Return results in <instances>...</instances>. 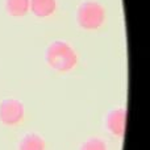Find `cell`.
Returning a JSON list of instances; mask_svg holds the SVG:
<instances>
[{"instance_id": "1", "label": "cell", "mask_w": 150, "mask_h": 150, "mask_svg": "<svg viewBox=\"0 0 150 150\" xmlns=\"http://www.w3.org/2000/svg\"><path fill=\"white\" fill-rule=\"evenodd\" d=\"M46 63L58 73H69L78 65V54L75 49L63 40L50 42L45 52Z\"/></svg>"}, {"instance_id": "2", "label": "cell", "mask_w": 150, "mask_h": 150, "mask_svg": "<svg viewBox=\"0 0 150 150\" xmlns=\"http://www.w3.org/2000/svg\"><path fill=\"white\" fill-rule=\"evenodd\" d=\"M105 21V9L98 1H83L76 9V23L86 30L99 29Z\"/></svg>"}, {"instance_id": "3", "label": "cell", "mask_w": 150, "mask_h": 150, "mask_svg": "<svg viewBox=\"0 0 150 150\" xmlns=\"http://www.w3.org/2000/svg\"><path fill=\"white\" fill-rule=\"evenodd\" d=\"M25 107L16 98H5L0 101V122L5 127H16L24 120Z\"/></svg>"}, {"instance_id": "4", "label": "cell", "mask_w": 150, "mask_h": 150, "mask_svg": "<svg viewBox=\"0 0 150 150\" xmlns=\"http://www.w3.org/2000/svg\"><path fill=\"white\" fill-rule=\"evenodd\" d=\"M104 127L115 137H124L127 127V109L125 107H115L107 112L104 117Z\"/></svg>"}, {"instance_id": "5", "label": "cell", "mask_w": 150, "mask_h": 150, "mask_svg": "<svg viewBox=\"0 0 150 150\" xmlns=\"http://www.w3.org/2000/svg\"><path fill=\"white\" fill-rule=\"evenodd\" d=\"M17 150H45V140L36 132H29L20 138Z\"/></svg>"}, {"instance_id": "6", "label": "cell", "mask_w": 150, "mask_h": 150, "mask_svg": "<svg viewBox=\"0 0 150 150\" xmlns=\"http://www.w3.org/2000/svg\"><path fill=\"white\" fill-rule=\"evenodd\" d=\"M57 9V0H30L32 13L37 17H49Z\"/></svg>"}, {"instance_id": "7", "label": "cell", "mask_w": 150, "mask_h": 150, "mask_svg": "<svg viewBox=\"0 0 150 150\" xmlns=\"http://www.w3.org/2000/svg\"><path fill=\"white\" fill-rule=\"evenodd\" d=\"M5 9L13 17L25 16L30 9V0H5Z\"/></svg>"}, {"instance_id": "8", "label": "cell", "mask_w": 150, "mask_h": 150, "mask_svg": "<svg viewBox=\"0 0 150 150\" xmlns=\"http://www.w3.org/2000/svg\"><path fill=\"white\" fill-rule=\"evenodd\" d=\"M79 150H108L107 142L101 137H88L80 144Z\"/></svg>"}]
</instances>
